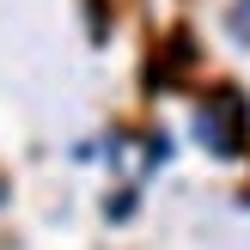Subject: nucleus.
Segmentation results:
<instances>
[{"instance_id": "f257e3e1", "label": "nucleus", "mask_w": 250, "mask_h": 250, "mask_svg": "<svg viewBox=\"0 0 250 250\" xmlns=\"http://www.w3.org/2000/svg\"><path fill=\"white\" fill-rule=\"evenodd\" d=\"M226 24H232V37L250 49V0H232V12H226Z\"/></svg>"}]
</instances>
